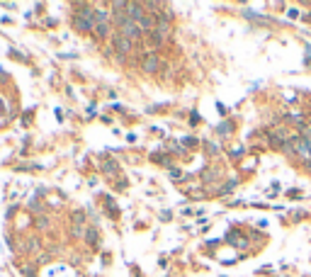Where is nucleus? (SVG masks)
Wrapping results in <instances>:
<instances>
[{"label":"nucleus","mask_w":311,"mask_h":277,"mask_svg":"<svg viewBox=\"0 0 311 277\" xmlns=\"http://www.w3.org/2000/svg\"><path fill=\"white\" fill-rule=\"evenodd\" d=\"M292 148H294V153L299 156V158H304L306 163L311 161V144L306 141V139H301V136H294V139H292Z\"/></svg>","instance_id":"1"},{"label":"nucleus","mask_w":311,"mask_h":277,"mask_svg":"<svg viewBox=\"0 0 311 277\" xmlns=\"http://www.w3.org/2000/svg\"><path fill=\"white\" fill-rule=\"evenodd\" d=\"M112 44H114V49H117L119 54H129L134 42L132 39H127L122 32H117V29H114V32H112Z\"/></svg>","instance_id":"2"},{"label":"nucleus","mask_w":311,"mask_h":277,"mask_svg":"<svg viewBox=\"0 0 311 277\" xmlns=\"http://www.w3.org/2000/svg\"><path fill=\"white\" fill-rule=\"evenodd\" d=\"M141 68H144L146 73H156L158 68H161V61H158V56L153 51H146L144 58H141Z\"/></svg>","instance_id":"3"},{"label":"nucleus","mask_w":311,"mask_h":277,"mask_svg":"<svg viewBox=\"0 0 311 277\" xmlns=\"http://www.w3.org/2000/svg\"><path fill=\"white\" fill-rule=\"evenodd\" d=\"M73 27H76L78 32H92V29H95V22H92V20H88V17H80V15H76V17H73Z\"/></svg>","instance_id":"4"},{"label":"nucleus","mask_w":311,"mask_h":277,"mask_svg":"<svg viewBox=\"0 0 311 277\" xmlns=\"http://www.w3.org/2000/svg\"><path fill=\"white\" fill-rule=\"evenodd\" d=\"M85 243L92 245V248H98L100 236H98V229H95V226H88V231H85Z\"/></svg>","instance_id":"5"},{"label":"nucleus","mask_w":311,"mask_h":277,"mask_svg":"<svg viewBox=\"0 0 311 277\" xmlns=\"http://www.w3.org/2000/svg\"><path fill=\"white\" fill-rule=\"evenodd\" d=\"M100 170H102V173H107V175H114V173H117V163H114L112 158H102Z\"/></svg>","instance_id":"6"},{"label":"nucleus","mask_w":311,"mask_h":277,"mask_svg":"<svg viewBox=\"0 0 311 277\" xmlns=\"http://www.w3.org/2000/svg\"><path fill=\"white\" fill-rule=\"evenodd\" d=\"M110 34H112L110 24H95V37H98V39H107Z\"/></svg>","instance_id":"7"},{"label":"nucleus","mask_w":311,"mask_h":277,"mask_svg":"<svg viewBox=\"0 0 311 277\" xmlns=\"http://www.w3.org/2000/svg\"><path fill=\"white\" fill-rule=\"evenodd\" d=\"M170 29H173V27H170V22H158V24H156V34H158V37H163V39H168V37H170Z\"/></svg>","instance_id":"8"},{"label":"nucleus","mask_w":311,"mask_h":277,"mask_svg":"<svg viewBox=\"0 0 311 277\" xmlns=\"http://www.w3.org/2000/svg\"><path fill=\"white\" fill-rule=\"evenodd\" d=\"M144 39H146V44H151V46H163V42H166V39H163V37H158V34H156V32L146 34Z\"/></svg>","instance_id":"9"},{"label":"nucleus","mask_w":311,"mask_h":277,"mask_svg":"<svg viewBox=\"0 0 311 277\" xmlns=\"http://www.w3.org/2000/svg\"><path fill=\"white\" fill-rule=\"evenodd\" d=\"M231 129H233V124H231V122H222L216 132H219V136H229V134H231Z\"/></svg>","instance_id":"10"},{"label":"nucleus","mask_w":311,"mask_h":277,"mask_svg":"<svg viewBox=\"0 0 311 277\" xmlns=\"http://www.w3.org/2000/svg\"><path fill=\"white\" fill-rule=\"evenodd\" d=\"M233 190H236V180H229V182H226V185L219 190V195H231Z\"/></svg>","instance_id":"11"},{"label":"nucleus","mask_w":311,"mask_h":277,"mask_svg":"<svg viewBox=\"0 0 311 277\" xmlns=\"http://www.w3.org/2000/svg\"><path fill=\"white\" fill-rule=\"evenodd\" d=\"M170 177H173V180H180V177H182V170L173 168V170H170Z\"/></svg>","instance_id":"12"},{"label":"nucleus","mask_w":311,"mask_h":277,"mask_svg":"<svg viewBox=\"0 0 311 277\" xmlns=\"http://www.w3.org/2000/svg\"><path fill=\"white\" fill-rule=\"evenodd\" d=\"M202 177H204V180H214V177H216V170H207V173H202Z\"/></svg>","instance_id":"13"},{"label":"nucleus","mask_w":311,"mask_h":277,"mask_svg":"<svg viewBox=\"0 0 311 277\" xmlns=\"http://www.w3.org/2000/svg\"><path fill=\"white\" fill-rule=\"evenodd\" d=\"M46 217H39V219H37V229H46Z\"/></svg>","instance_id":"14"},{"label":"nucleus","mask_w":311,"mask_h":277,"mask_svg":"<svg viewBox=\"0 0 311 277\" xmlns=\"http://www.w3.org/2000/svg\"><path fill=\"white\" fill-rule=\"evenodd\" d=\"M27 248H29V251H37V248H39V243H37V241H34V238H32V241L27 243Z\"/></svg>","instance_id":"15"},{"label":"nucleus","mask_w":311,"mask_h":277,"mask_svg":"<svg viewBox=\"0 0 311 277\" xmlns=\"http://www.w3.org/2000/svg\"><path fill=\"white\" fill-rule=\"evenodd\" d=\"M207 151H209V153H216L219 148H216V146H214V144H207Z\"/></svg>","instance_id":"16"}]
</instances>
